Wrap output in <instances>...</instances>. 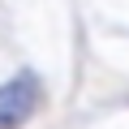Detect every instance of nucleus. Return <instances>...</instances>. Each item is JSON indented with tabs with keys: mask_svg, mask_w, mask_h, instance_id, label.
<instances>
[{
	"mask_svg": "<svg viewBox=\"0 0 129 129\" xmlns=\"http://www.w3.org/2000/svg\"><path fill=\"white\" fill-rule=\"evenodd\" d=\"M39 103V82L30 73L22 78H9L5 86H0V129H17Z\"/></svg>",
	"mask_w": 129,
	"mask_h": 129,
	"instance_id": "nucleus-1",
	"label": "nucleus"
}]
</instances>
